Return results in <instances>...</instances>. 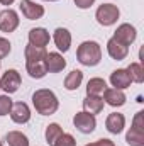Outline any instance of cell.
Listing matches in <instances>:
<instances>
[{
    "label": "cell",
    "instance_id": "52a82bcc",
    "mask_svg": "<svg viewBox=\"0 0 144 146\" xmlns=\"http://www.w3.org/2000/svg\"><path fill=\"white\" fill-rule=\"evenodd\" d=\"M19 27V15L12 9H5L0 12V31L2 33H14Z\"/></svg>",
    "mask_w": 144,
    "mask_h": 146
},
{
    "label": "cell",
    "instance_id": "ac0fdd59",
    "mask_svg": "<svg viewBox=\"0 0 144 146\" xmlns=\"http://www.w3.org/2000/svg\"><path fill=\"white\" fill-rule=\"evenodd\" d=\"M104 99L102 97H97V95H87L83 99V109L85 112L95 115V114H100L104 110Z\"/></svg>",
    "mask_w": 144,
    "mask_h": 146
},
{
    "label": "cell",
    "instance_id": "8fae6325",
    "mask_svg": "<svg viewBox=\"0 0 144 146\" xmlns=\"http://www.w3.org/2000/svg\"><path fill=\"white\" fill-rule=\"evenodd\" d=\"M107 53H108L110 58H114V60H117V61H122V60L129 54V48H127L126 44L119 42L117 39L110 37L107 41Z\"/></svg>",
    "mask_w": 144,
    "mask_h": 146
},
{
    "label": "cell",
    "instance_id": "3957f363",
    "mask_svg": "<svg viewBox=\"0 0 144 146\" xmlns=\"http://www.w3.org/2000/svg\"><path fill=\"white\" fill-rule=\"evenodd\" d=\"M143 110H139L134 115L132 127L126 134V141L129 146H144V121H143Z\"/></svg>",
    "mask_w": 144,
    "mask_h": 146
},
{
    "label": "cell",
    "instance_id": "cb8c5ba5",
    "mask_svg": "<svg viewBox=\"0 0 144 146\" xmlns=\"http://www.w3.org/2000/svg\"><path fill=\"white\" fill-rule=\"evenodd\" d=\"M61 134H63V129H61V126H59V124H56V122L49 124V126L46 127V143L53 146V145H54V141H56Z\"/></svg>",
    "mask_w": 144,
    "mask_h": 146
},
{
    "label": "cell",
    "instance_id": "ba28073f",
    "mask_svg": "<svg viewBox=\"0 0 144 146\" xmlns=\"http://www.w3.org/2000/svg\"><path fill=\"white\" fill-rule=\"evenodd\" d=\"M19 9H20L22 15L29 21H36V19H41L44 15V7L32 2V0H20Z\"/></svg>",
    "mask_w": 144,
    "mask_h": 146
},
{
    "label": "cell",
    "instance_id": "5bb4252c",
    "mask_svg": "<svg viewBox=\"0 0 144 146\" xmlns=\"http://www.w3.org/2000/svg\"><path fill=\"white\" fill-rule=\"evenodd\" d=\"M49 33L44 27H34L29 31V44L37 48H46L49 44Z\"/></svg>",
    "mask_w": 144,
    "mask_h": 146
},
{
    "label": "cell",
    "instance_id": "7402d4cb",
    "mask_svg": "<svg viewBox=\"0 0 144 146\" xmlns=\"http://www.w3.org/2000/svg\"><path fill=\"white\" fill-rule=\"evenodd\" d=\"M24 54H26V61H41L46 56V48H37L32 44H27Z\"/></svg>",
    "mask_w": 144,
    "mask_h": 146
},
{
    "label": "cell",
    "instance_id": "ffe728a7",
    "mask_svg": "<svg viewBox=\"0 0 144 146\" xmlns=\"http://www.w3.org/2000/svg\"><path fill=\"white\" fill-rule=\"evenodd\" d=\"M107 88V83L104 78H90L87 83V95H97L100 97Z\"/></svg>",
    "mask_w": 144,
    "mask_h": 146
},
{
    "label": "cell",
    "instance_id": "1f68e13d",
    "mask_svg": "<svg viewBox=\"0 0 144 146\" xmlns=\"http://www.w3.org/2000/svg\"><path fill=\"white\" fill-rule=\"evenodd\" d=\"M46 2H56V0H46Z\"/></svg>",
    "mask_w": 144,
    "mask_h": 146
},
{
    "label": "cell",
    "instance_id": "7a4b0ae2",
    "mask_svg": "<svg viewBox=\"0 0 144 146\" xmlns=\"http://www.w3.org/2000/svg\"><path fill=\"white\" fill-rule=\"evenodd\" d=\"M76 58L85 66H97L102 60V49L95 41H85L76 49Z\"/></svg>",
    "mask_w": 144,
    "mask_h": 146
},
{
    "label": "cell",
    "instance_id": "9a60e30c",
    "mask_svg": "<svg viewBox=\"0 0 144 146\" xmlns=\"http://www.w3.org/2000/svg\"><path fill=\"white\" fill-rule=\"evenodd\" d=\"M53 39H54L56 48H58L59 51H63V53H66V51L70 49V46H71V34H70V31L65 29V27H58V29L54 31Z\"/></svg>",
    "mask_w": 144,
    "mask_h": 146
},
{
    "label": "cell",
    "instance_id": "6da1fadb",
    "mask_svg": "<svg viewBox=\"0 0 144 146\" xmlns=\"http://www.w3.org/2000/svg\"><path fill=\"white\" fill-rule=\"evenodd\" d=\"M32 104L37 114L41 115H51L59 107L58 97L54 95L53 90H48V88H39L32 94Z\"/></svg>",
    "mask_w": 144,
    "mask_h": 146
},
{
    "label": "cell",
    "instance_id": "d6986e66",
    "mask_svg": "<svg viewBox=\"0 0 144 146\" xmlns=\"http://www.w3.org/2000/svg\"><path fill=\"white\" fill-rule=\"evenodd\" d=\"M26 70H27L31 78H42L48 73L44 60H41V61H26Z\"/></svg>",
    "mask_w": 144,
    "mask_h": 146
},
{
    "label": "cell",
    "instance_id": "83f0119b",
    "mask_svg": "<svg viewBox=\"0 0 144 146\" xmlns=\"http://www.w3.org/2000/svg\"><path fill=\"white\" fill-rule=\"evenodd\" d=\"M10 49H12V44L9 42V39L0 37V60H2V58H5V56H9Z\"/></svg>",
    "mask_w": 144,
    "mask_h": 146
},
{
    "label": "cell",
    "instance_id": "f546056e",
    "mask_svg": "<svg viewBox=\"0 0 144 146\" xmlns=\"http://www.w3.org/2000/svg\"><path fill=\"white\" fill-rule=\"evenodd\" d=\"M87 146H115L114 145V141H110L107 138H104V139H98V141H95V143H90V145Z\"/></svg>",
    "mask_w": 144,
    "mask_h": 146
},
{
    "label": "cell",
    "instance_id": "277c9868",
    "mask_svg": "<svg viewBox=\"0 0 144 146\" xmlns=\"http://www.w3.org/2000/svg\"><path fill=\"white\" fill-rule=\"evenodd\" d=\"M119 15H120V12H119L117 5H114V3H102L97 9V12H95V19H97V22L100 26H112V24H115Z\"/></svg>",
    "mask_w": 144,
    "mask_h": 146
},
{
    "label": "cell",
    "instance_id": "603a6c76",
    "mask_svg": "<svg viewBox=\"0 0 144 146\" xmlns=\"http://www.w3.org/2000/svg\"><path fill=\"white\" fill-rule=\"evenodd\" d=\"M9 146H29V139L26 134H22L20 131H9L5 136Z\"/></svg>",
    "mask_w": 144,
    "mask_h": 146
},
{
    "label": "cell",
    "instance_id": "f1b7e54d",
    "mask_svg": "<svg viewBox=\"0 0 144 146\" xmlns=\"http://www.w3.org/2000/svg\"><path fill=\"white\" fill-rule=\"evenodd\" d=\"M73 2H75V5H76L78 9H88V7L93 5L95 0H73Z\"/></svg>",
    "mask_w": 144,
    "mask_h": 146
},
{
    "label": "cell",
    "instance_id": "7c38bea8",
    "mask_svg": "<svg viewBox=\"0 0 144 146\" xmlns=\"http://www.w3.org/2000/svg\"><path fill=\"white\" fill-rule=\"evenodd\" d=\"M44 65H46V70L49 73H59L66 66V61L59 53H46Z\"/></svg>",
    "mask_w": 144,
    "mask_h": 146
},
{
    "label": "cell",
    "instance_id": "4316f807",
    "mask_svg": "<svg viewBox=\"0 0 144 146\" xmlns=\"http://www.w3.org/2000/svg\"><path fill=\"white\" fill-rule=\"evenodd\" d=\"M53 146H76V141H75V138H73L71 134L63 133V134L54 141V145Z\"/></svg>",
    "mask_w": 144,
    "mask_h": 146
},
{
    "label": "cell",
    "instance_id": "44dd1931",
    "mask_svg": "<svg viewBox=\"0 0 144 146\" xmlns=\"http://www.w3.org/2000/svg\"><path fill=\"white\" fill-rule=\"evenodd\" d=\"M81 82H83V72H80V70H73L66 75V78H65V88L66 90H76L80 85H81Z\"/></svg>",
    "mask_w": 144,
    "mask_h": 146
},
{
    "label": "cell",
    "instance_id": "30bf717a",
    "mask_svg": "<svg viewBox=\"0 0 144 146\" xmlns=\"http://www.w3.org/2000/svg\"><path fill=\"white\" fill-rule=\"evenodd\" d=\"M10 117H12V121L17 122V124H26V122H29V119H31V109H29V106L24 104V102H15V104H12Z\"/></svg>",
    "mask_w": 144,
    "mask_h": 146
},
{
    "label": "cell",
    "instance_id": "9c48e42d",
    "mask_svg": "<svg viewBox=\"0 0 144 146\" xmlns=\"http://www.w3.org/2000/svg\"><path fill=\"white\" fill-rule=\"evenodd\" d=\"M136 36H137L136 27L131 26V24H120V26L117 27V31L114 33V39H117L119 42H122V44H126V46L132 44V42L136 41Z\"/></svg>",
    "mask_w": 144,
    "mask_h": 146
},
{
    "label": "cell",
    "instance_id": "5b68a950",
    "mask_svg": "<svg viewBox=\"0 0 144 146\" xmlns=\"http://www.w3.org/2000/svg\"><path fill=\"white\" fill-rule=\"evenodd\" d=\"M73 124H75V127L80 131V133H83V134H90V133H93L95 131V126H97V119H95V115H92V114H88V112H76L75 114V117H73Z\"/></svg>",
    "mask_w": 144,
    "mask_h": 146
},
{
    "label": "cell",
    "instance_id": "d6a6232c",
    "mask_svg": "<svg viewBox=\"0 0 144 146\" xmlns=\"http://www.w3.org/2000/svg\"><path fill=\"white\" fill-rule=\"evenodd\" d=\"M0 146H2V141H0Z\"/></svg>",
    "mask_w": 144,
    "mask_h": 146
},
{
    "label": "cell",
    "instance_id": "8992f818",
    "mask_svg": "<svg viewBox=\"0 0 144 146\" xmlns=\"http://www.w3.org/2000/svg\"><path fill=\"white\" fill-rule=\"evenodd\" d=\"M20 82H22V78L17 70H7L3 73V76L0 78V88H3L7 94H14L19 90Z\"/></svg>",
    "mask_w": 144,
    "mask_h": 146
},
{
    "label": "cell",
    "instance_id": "484cf974",
    "mask_svg": "<svg viewBox=\"0 0 144 146\" xmlns=\"http://www.w3.org/2000/svg\"><path fill=\"white\" fill-rule=\"evenodd\" d=\"M12 99L9 95H0V115H7L10 114V109H12Z\"/></svg>",
    "mask_w": 144,
    "mask_h": 146
},
{
    "label": "cell",
    "instance_id": "d4e9b609",
    "mask_svg": "<svg viewBox=\"0 0 144 146\" xmlns=\"http://www.w3.org/2000/svg\"><path fill=\"white\" fill-rule=\"evenodd\" d=\"M126 70H127L132 82H136V83H143L144 82V68L139 63H131Z\"/></svg>",
    "mask_w": 144,
    "mask_h": 146
},
{
    "label": "cell",
    "instance_id": "4fadbf2b",
    "mask_svg": "<svg viewBox=\"0 0 144 146\" xmlns=\"http://www.w3.org/2000/svg\"><path fill=\"white\" fill-rule=\"evenodd\" d=\"M131 82H132V80H131L129 73H127V70H124V68H119V70H115V72L110 73V83H112L114 88L124 90V88L131 87Z\"/></svg>",
    "mask_w": 144,
    "mask_h": 146
},
{
    "label": "cell",
    "instance_id": "e0dca14e",
    "mask_svg": "<svg viewBox=\"0 0 144 146\" xmlns=\"http://www.w3.org/2000/svg\"><path fill=\"white\" fill-rule=\"evenodd\" d=\"M104 102H107L112 107H120L126 104V95L119 88H105L104 92Z\"/></svg>",
    "mask_w": 144,
    "mask_h": 146
},
{
    "label": "cell",
    "instance_id": "2e32d148",
    "mask_svg": "<svg viewBox=\"0 0 144 146\" xmlns=\"http://www.w3.org/2000/svg\"><path fill=\"white\" fill-rule=\"evenodd\" d=\"M124 126H126V117H124L122 114H119V112H112V114H108L107 121H105V127H107L108 133H112V134H119V133H122Z\"/></svg>",
    "mask_w": 144,
    "mask_h": 146
},
{
    "label": "cell",
    "instance_id": "4dcf8cb0",
    "mask_svg": "<svg viewBox=\"0 0 144 146\" xmlns=\"http://www.w3.org/2000/svg\"><path fill=\"white\" fill-rule=\"evenodd\" d=\"M14 2H15V0H0V3H2V5H12Z\"/></svg>",
    "mask_w": 144,
    "mask_h": 146
}]
</instances>
